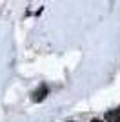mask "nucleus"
<instances>
[{
  "instance_id": "obj_1",
  "label": "nucleus",
  "mask_w": 120,
  "mask_h": 122,
  "mask_svg": "<svg viewBox=\"0 0 120 122\" xmlns=\"http://www.w3.org/2000/svg\"><path fill=\"white\" fill-rule=\"evenodd\" d=\"M45 97H47V87H45V86L38 87V89L33 93V100H35V102H42Z\"/></svg>"
},
{
  "instance_id": "obj_2",
  "label": "nucleus",
  "mask_w": 120,
  "mask_h": 122,
  "mask_svg": "<svg viewBox=\"0 0 120 122\" xmlns=\"http://www.w3.org/2000/svg\"><path fill=\"white\" fill-rule=\"evenodd\" d=\"M105 120L107 122H120V107L111 109V111L105 113Z\"/></svg>"
},
{
  "instance_id": "obj_3",
  "label": "nucleus",
  "mask_w": 120,
  "mask_h": 122,
  "mask_svg": "<svg viewBox=\"0 0 120 122\" xmlns=\"http://www.w3.org/2000/svg\"><path fill=\"white\" fill-rule=\"evenodd\" d=\"M91 122H102V120H98V118H95V120H91Z\"/></svg>"
}]
</instances>
